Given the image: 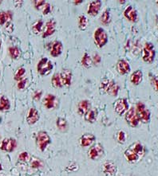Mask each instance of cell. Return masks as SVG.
<instances>
[{"mask_svg":"<svg viewBox=\"0 0 158 176\" xmlns=\"http://www.w3.org/2000/svg\"><path fill=\"white\" fill-rule=\"evenodd\" d=\"M31 166V167H32V168H38V167H42V162H41L40 160L35 159V160H34V161H32Z\"/></svg>","mask_w":158,"mask_h":176,"instance_id":"f35d334b","label":"cell"},{"mask_svg":"<svg viewBox=\"0 0 158 176\" xmlns=\"http://www.w3.org/2000/svg\"><path fill=\"white\" fill-rule=\"evenodd\" d=\"M94 42L98 48H102L108 42L107 33L102 28H98L93 34Z\"/></svg>","mask_w":158,"mask_h":176,"instance_id":"5b68a950","label":"cell"},{"mask_svg":"<svg viewBox=\"0 0 158 176\" xmlns=\"http://www.w3.org/2000/svg\"><path fill=\"white\" fill-rule=\"evenodd\" d=\"M25 73H26L25 68H23V67H21V68L18 69L15 74V81H20V80H22V78H23V76H24V74H25Z\"/></svg>","mask_w":158,"mask_h":176,"instance_id":"836d02e7","label":"cell"},{"mask_svg":"<svg viewBox=\"0 0 158 176\" xmlns=\"http://www.w3.org/2000/svg\"><path fill=\"white\" fill-rule=\"evenodd\" d=\"M42 27H43V22L42 20L39 19L35 22L32 26L33 32L35 34H40L42 31Z\"/></svg>","mask_w":158,"mask_h":176,"instance_id":"f1b7e54d","label":"cell"},{"mask_svg":"<svg viewBox=\"0 0 158 176\" xmlns=\"http://www.w3.org/2000/svg\"><path fill=\"white\" fill-rule=\"evenodd\" d=\"M95 140H96V138H95L94 135L90 134V133H85L81 137L80 144L83 147H89L94 143Z\"/></svg>","mask_w":158,"mask_h":176,"instance_id":"d6986e66","label":"cell"},{"mask_svg":"<svg viewBox=\"0 0 158 176\" xmlns=\"http://www.w3.org/2000/svg\"><path fill=\"white\" fill-rule=\"evenodd\" d=\"M43 104L45 107L47 109H52L55 108L58 104V100L55 96L52 95V94H47L44 97Z\"/></svg>","mask_w":158,"mask_h":176,"instance_id":"ac0fdd59","label":"cell"},{"mask_svg":"<svg viewBox=\"0 0 158 176\" xmlns=\"http://www.w3.org/2000/svg\"><path fill=\"white\" fill-rule=\"evenodd\" d=\"M11 108V104L8 98L5 96H2L0 98V111H7Z\"/></svg>","mask_w":158,"mask_h":176,"instance_id":"484cf974","label":"cell"},{"mask_svg":"<svg viewBox=\"0 0 158 176\" xmlns=\"http://www.w3.org/2000/svg\"><path fill=\"white\" fill-rule=\"evenodd\" d=\"M0 2H1V1H0Z\"/></svg>","mask_w":158,"mask_h":176,"instance_id":"c3c4849f","label":"cell"},{"mask_svg":"<svg viewBox=\"0 0 158 176\" xmlns=\"http://www.w3.org/2000/svg\"><path fill=\"white\" fill-rule=\"evenodd\" d=\"M118 2H121V3H122V4H123V3H125V2H126V1H118Z\"/></svg>","mask_w":158,"mask_h":176,"instance_id":"bcb514c9","label":"cell"},{"mask_svg":"<svg viewBox=\"0 0 158 176\" xmlns=\"http://www.w3.org/2000/svg\"><path fill=\"white\" fill-rule=\"evenodd\" d=\"M104 154L103 146L101 144H96L90 147L89 150V157L92 160H98L102 158Z\"/></svg>","mask_w":158,"mask_h":176,"instance_id":"9c48e42d","label":"cell"},{"mask_svg":"<svg viewBox=\"0 0 158 176\" xmlns=\"http://www.w3.org/2000/svg\"><path fill=\"white\" fill-rule=\"evenodd\" d=\"M53 63L47 58H43L38 61L37 65V70L38 74L42 76H46L52 71Z\"/></svg>","mask_w":158,"mask_h":176,"instance_id":"277c9868","label":"cell"},{"mask_svg":"<svg viewBox=\"0 0 158 176\" xmlns=\"http://www.w3.org/2000/svg\"><path fill=\"white\" fill-rule=\"evenodd\" d=\"M85 120L89 123H93L96 121L98 117V112L96 109H89L85 113Z\"/></svg>","mask_w":158,"mask_h":176,"instance_id":"d4e9b609","label":"cell"},{"mask_svg":"<svg viewBox=\"0 0 158 176\" xmlns=\"http://www.w3.org/2000/svg\"><path fill=\"white\" fill-rule=\"evenodd\" d=\"M93 64V60L91 59L90 56L85 53L82 58V65L85 68H89Z\"/></svg>","mask_w":158,"mask_h":176,"instance_id":"4dcf8cb0","label":"cell"},{"mask_svg":"<svg viewBox=\"0 0 158 176\" xmlns=\"http://www.w3.org/2000/svg\"><path fill=\"white\" fill-rule=\"evenodd\" d=\"M13 18V14L11 11H1L0 12V25H4L5 23L11 22Z\"/></svg>","mask_w":158,"mask_h":176,"instance_id":"cb8c5ba5","label":"cell"},{"mask_svg":"<svg viewBox=\"0 0 158 176\" xmlns=\"http://www.w3.org/2000/svg\"><path fill=\"white\" fill-rule=\"evenodd\" d=\"M62 50H63V45L61 42L60 41H56L53 43L52 46L50 49V54L52 57L54 58H56L60 56L62 52Z\"/></svg>","mask_w":158,"mask_h":176,"instance_id":"44dd1931","label":"cell"},{"mask_svg":"<svg viewBox=\"0 0 158 176\" xmlns=\"http://www.w3.org/2000/svg\"><path fill=\"white\" fill-rule=\"evenodd\" d=\"M42 91H36V92L34 93V96H33V98L35 101H39L40 98L42 97Z\"/></svg>","mask_w":158,"mask_h":176,"instance_id":"b9f144b4","label":"cell"},{"mask_svg":"<svg viewBox=\"0 0 158 176\" xmlns=\"http://www.w3.org/2000/svg\"><path fill=\"white\" fill-rule=\"evenodd\" d=\"M102 170H103V173L106 176H113L116 174L117 168L116 164L113 161L109 160L103 164Z\"/></svg>","mask_w":158,"mask_h":176,"instance_id":"7c38bea8","label":"cell"},{"mask_svg":"<svg viewBox=\"0 0 158 176\" xmlns=\"http://www.w3.org/2000/svg\"><path fill=\"white\" fill-rule=\"evenodd\" d=\"M39 120V113L38 111L35 108H30L26 115V121L30 125H33L37 123Z\"/></svg>","mask_w":158,"mask_h":176,"instance_id":"9a60e30c","label":"cell"},{"mask_svg":"<svg viewBox=\"0 0 158 176\" xmlns=\"http://www.w3.org/2000/svg\"><path fill=\"white\" fill-rule=\"evenodd\" d=\"M117 70L118 74L121 75H126L130 71V65L126 60L121 59L118 61L117 64Z\"/></svg>","mask_w":158,"mask_h":176,"instance_id":"2e32d148","label":"cell"},{"mask_svg":"<svg viewBox=\"0 0 158 176\" xmlns=\"http://www.w3.org/2000/svg\"><path fill=\"white\" fill-rule=\"evenodd\" d=\"M51 84H52L53 87H55V88H62L63 86L62 80H61L60 74H56L53 76L52 79H51Z\"/></svg>","mask_w":158,"mask_h":176,"instance_id":"4316f807","label":"cell"},{"mask_svg":"<svg viewBox=\"0 0 158 176\" xmlns=\"http://www.w3.org/2000/svg\"><path fill=\"white\" fill-rule=\"evenodd\" d=\"M26 83V79H23L22 78V80L18 81V89H23L25 88Z\"/></svg>","mask_w":158,"mask_h":176,"instance_id":"60d3db41","label":"cell"},{"mask_svg":"<svg viewBox=\"0 0 158 176\" xmlns=\"http://www.w3.org/2000/svg\"><path fill=\"white\" fill-rule=\"evenodd\" d=\"M126 121L131 127H136L139 124V119L136 114L134 108H130L126 112Z\"/></svg>","mask_w":158,"mask_h":176,"instance_id":"30bf717a","label":"cell"},{"mask_svg":"<svg viewBox=\"0 0 158 176\" xmlns=\"http://www.w3.org/2000/svg\"><path fill=\"white\" fill-rule=\"evenodd\" d=\"M124 16L126 17L129 22H135L137 19V13L132 6H129L124 11Z\"/></svg>","mask_w":158,"mask_h":176,"instance_id":"ffe728a7","label":"cell"},{"mask_svg":"<svg viewBox=\"0 0 158 176\" xmlns=\"http://www.w3.org/2000/svg\"><path fill=\"white\" fill-rule=\"evenodd\" d=\"M156 51L154 50V45L151 42L146 43L142 51V59L145 62L153 63L154 61Z\"/></svg>","mask_w":158,"mask_h":176,"instance_id":"3957f363","label":"cell"},{"mask_svg":"<svg viewBox=\"0 0 158 176\" xmlns=\"http://www.w3.org/2000/svg\"><path fill=\"white\" fill-rule=\"evenodd\" d=\"M59 74H60L62 84L65 85V87L70 86L71 81H72V72H71V70L68 69H65Z\"/></svg>","mask_w":158,"mask_h":176,"instance_id":"e0dca14e","label":"cell"},{"mask_svg":"<svg viewBox=\"0 0 158 176\" xmlns=\"http://www.w3.org/2000/svg\"><path fill=\"white\" fill-rule=\"evenodd\" d=\"M18 159L22 162H26L30 159V155L28 154L26 151H23V152H21L19 154V156H18Z\"/></svg>","mask_w":158,"mask_h":176,"instance_id":"d590c367","label":"cell"},{"mask_svg":"<svg viewBox=\"0 0 158 176\" xmlns=\"http://www.w3.org/2000/svg\"><path fill=\"white\" fill-rule=\"evenodd\" d=\"M89 109H90V102L89 101L84 100L78 103V112L79 115H85V112Z\"/></svg>","mask_w":158,"mask_h":176,"instance_id":"7402d4cb","label":"cell"},{"mask_svg":"<svg viewBox=\"0 0 158 176\" xmlns=\"http://www.w3.org/2000/svg\"><path fill=\"white\" fill-rule=\"evenodd\" d=\"M101 60H102V58H101V56L99 55V54H96L94 56H93V62H94V64H96V65H98L99 63L101 62Z\"/></svg>","mask_w":158,"mask_h":176,"instance_id":"7bdbcfd3","label":"cell"},{"mask_svg":"<svg viewBox=\"0 0 158 176\" xmlns=\"http://www.w3.org/2000/svg\"><path fill=\"white\" fill-rule=\"evenodd\" d=\"M101 7H102V1H100V0L92 1L89 4L87 14L92 17L96 16V15H98L99 11H100Z\"/></svg>","mask_w":158,"mask_h":176,"instance_id":"4fadbf2b","label":"cell"},{"mask_svg":"<svg viewBox=\"0 0 158 176\" xmlns=\"http://www.w3.org/2000/svg\"><path fill=\"white\" fill-rule=\"evenodd\" d=\"M13 27H14V26H13V24L11 23V22H7V26H6V31L9 33L13 32V31H14Z\"/></svg>","mask_w":158,"mask_h":176,"instance_id":"ee69618b","label":"cell"},{"mask_svg":"<svg viewBox=\"0 0 158 176\" xmlns=\"http://www.w3.org/2000/svg\"><path fill=\"white\" fill-rule=\"evenodd\" d=\"M9 55L12 59H18L20 57V51L19 49L16 46H11L8 49Z\"/></svg>","mask_w":158,"mask_h":176,"instance_id":"83f0119b","label":"cell"},{"mask_svg":"<svg viewBox=\"0 0 158 176\" xmlns=\"http://www.w3.org/2000/svg\"><path fill=\"white\" fill-rule=\"evenodd\" d=\"M151 81V84L153 85V88H154L155 91H157V79H156V77H152V78L150 79Z\"/></svg>","mask_w":158,"mask_h":176,"instance_id":"ab89813d","label":"cell"},{"mask_svg":"<svg viewBox=\"0 0 158 176\" xmlns=\"http://www.w3.org/2000/svg\"><path fill=\"white\" fill-rule=\"evenodd\" d=\"M36 143L39 150L41 151H44L47 146L51 143V139L46 131H41L37 135Z\"/></svg>","mask_w":158,"mask_h":176,"instance_id":"52a82bcc","label":"cell"},{"mask_svg":"<svg viewBox=\"0 0 158 176\" xmlns=\"http://www.w3.org/2000/svg\"><path fill=\"white\" fill-rule=\"evenodd\" d=\"M114 110L118 115L122 116L126 113L129 109V103L126 98H121L117 100L113 104Z\"/></svg>","mask_w":158,"mask_h":176,"instance_id":"ba28073f","label":"cell"},{"mask_svg":"<svg viewBox=\"0 0 158 176\" xmlns=\"http://www.w3.org/2000/svg\"><path fill=\"white\" fill-rule=\"evenodd\" d=\"M2 170V166H1V164H0V171Z\"/></svg>","mask_w":158,"mask_h":176,"instance_id":"7dc6e473","label":"cell"},{"mask_svg":"<svg viewBox=\"0 0 158 176\" xmlns=\"http://www.w3.org/2000/svg\"><path fill=\"white\" fill-rule=\"evenodd\" d=\"M17 141L13 138H6L1 143L0 149L7 152H11L16 148Z\"/></svg>","mask_w":158,"mask_h":176,"instance_id":"8fae6325","label":"cell"},{"mask_svg":"<svg viewBox=\"0 0 158 176\" xmlns=\"http://www.w3.org/2000/svg\"><path fill=\"white\" fill-rule=\"evenodd\" d=\"M100 88L106 93L113 96V97H116L118 94V91H119L118 84L115 81H111V80L109 79H104L101 82Z\"/></svg>","mask_w":158,"mask_h":176,"instance_id":"7a4b0ae2","label":"cell"},{"mask_svg":"<svg viewBox=\"0 0 158 176\" xmlns=\"http://www.w3.org/2000/svg\"><path fill=\"white\" fill-rule=\"evenodd\" d=\"M33 2H34L35 8L37 10H40L45 3V2L43 0H37V1H34Z\"/></svg>","mask_w":158,"mask_h":176,"instance_id":"8d00e7d4","label":"cell"},{"mask_svg":"<svg viewBox=\"0 0 158 176\" xmlns=\"http://www.w3.org/2000/svg\"><path fill=\"white\" fill-rule=\"evenodd\" d=\"M51 11L50 9V5L49 3H45V5L42 7V13L44 15H48L50 12Z\"/></svg>","mask_w":158,"mask_h":176,"instance_id":"74e56055","label":"cell"},{"mask_svg":"<svg viewBox=\"0 0 158 176\" xmlns=\"http://www.w3.org/2000/svg\"><path fill=\"white\" fill-rule=\"evenodd\" d=\"M78 26L80 28L82 31H85L88 25V21L87 18L85 15H81V16L78 17Z\"/></svg>","mask_w":158,"mask_h":176,"instance_id":"1f68e13d","label":"cell"},{"mask_svg":"<svg viewBox=\"0 0 158 176\" xmlns=\"http://www.w3.org/2000/svg\"><path fill=\"white\" fill-rule=\"evenodd\" d=\"M136 114L139 121L143 123H148L150 120V112L142 102H138L136 105Z\"/></svg>","mask_w":158,"mask_h":176,"instance_id":"8992f818","label":"cell"},{"mask_svg":"<svg viewBox=\"0 0 158 176\" xmlns=\"http://www.w3.org/2000/svg\"><path fill=\"white\" fill-rule=\"evenodd\" d=\"M142 79H143V74L141 70H136L130 76V81L134 85H138L141 84Z\"/></svg>","mask_w":158,"mask_h":176,"instance_id":"603a6c76","label":"cell"},{"mask_svg":"<svg viewBox=\"0 0 158 176\" xmlns=\"http://www.w3.org/2000/svg\"><path fill=\"white\" fill-rule=\"evenodd\" d=\"M57 127L60 131H66L68 128V124L64 118L59 117L57 120Z\"/></svg>","mask_w":158,"mask_h":176,"instance_id":"f546056e","label":"cell"},{"mask_svg":"<svg viewBox=\"0 0 158 176\" xmlns=\"http://www.w3.org/2000/svg\"><path fill=\"white\" fill-rule=\"evenodd\" d=\"M56 31V22L55 20H50L46 22L45 26V30H44L43 33H42V38H47V37L51 36L55 33Z\"/></svg>","mask_w":158,"mask_h":176,"instance_id":"5bb4252c","label":"cell"},{"mask_svg":"<svg viewBox=\"0 0 158 176\" xmlns=\"http://www.w3.org/2000/svg\"><path fill=\"white\" fill-rule=\"evenodd\" d=\"M126 140V133L123 131H120L117 133V141L121 144H124Z\"/></svg>","mask_w":158,"mask_h":176,"instance_id":"e575fe53","label":"cell"},{"mask_svg":"<svg viewBox=\"0 0 158 176\" xmlns=\"http://www.w3.org/2000/svg\"><path fill=\"white\" fill-rule=\"evenodd\" d=\"M82 0H78V1H74V4H80V3H82Z\"/></svg>","mask_w":158,"mask_h":176,"instance_id":"f6af8a7d","label":"cell"},{"mask_svg":"<svg viewBox=\"0 0 158 176\" xmlns=\"http://www.w3.org/2000/svg\"><path fill=\"white\" fill-rule=\"evenodd\" d=\"M110 21V15H109V11L106 10L102 13V16H101V22L104 25H107Z\"/></svg>","mask_w":158,"mask_h":176,"instance_id":"d6a6232c","label":"cell"},{"mask_svg":"<svg viewBox=\"0 0 158 176\" xmlns=\"http://www.w3.org/2000/svg\"><path fill=\"white\" fill-rule=\"evenodd\" d=\"M145 155V148L140 142H135L131 144L128 149L124 152V155L126 157L128 162L131 164L137 163L139 160L141 159Z\"/></svg>","mask_w":158,"mask_h":176,"instance_id":"6da1fadb","label":"cell"}]
</instances>
